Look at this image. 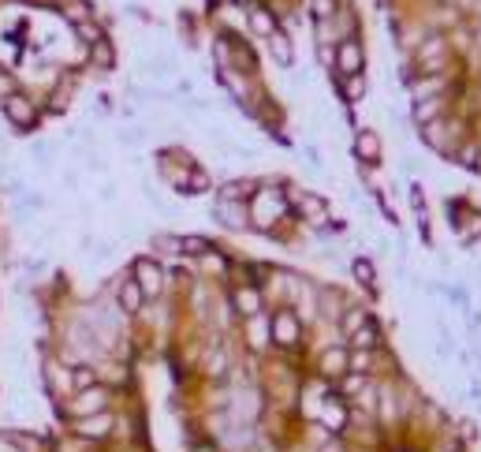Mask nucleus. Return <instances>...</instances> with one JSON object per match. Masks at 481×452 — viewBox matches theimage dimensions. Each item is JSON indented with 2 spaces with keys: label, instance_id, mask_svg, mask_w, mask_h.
<instances>
[{
  "label": "nucleus",
  "instance_id": "f257e3e1",
  "mask_svg": "<svg viewBox=\"0 0 481 452\" xmlns=\"http://www.w3.org/2000/svg\"><path fill=\"white\" fill-rule=\"evenodd\" d=\"M291 202L284 195V187H273L269 180H257V191L246 202V217H251V228L262 236H276V225L288 220Z\"/></svg>",
  "mask_w": 481,
  "mask_h": 452
},
{
  "label": "nucleus",
  "instance_id": "f03ea898",
  "mask_svg": "<svg viewBox=\"0 0 481 452\" xmlns=\"http://www.w3.org/2000/svg\"><path fill=\"white\" fill-rule=\"evenodd\" d=\"M269 337H273V348L276 352H299L306 344V321L299 318L295 307H273L269 310Z\"/></svg>",
  "mask_w": 481,
  "mask_h": 452
},
{
  "label": "nucleus",
  "instance_id": "7ed1b4c3",
  "mask_svg": "<svg viewBox=\"0 0 481 452\" xmlns=\"http://www.w3.org/2000/svg\"><path fill=\"white\" fill-rule=\"evenodd\" d=\"M116 389H108V385H90V389H79V393H71L68 400H60V415L63 419H86V415H97V411H108V408H116Z\"/></svg>",
  "mask_w": 481,
  "mask_h": 452
},
{
  "label": "nucleus",
  "instance_id": "20e7f679",
  "mask_svg": "<svg viewBox=\"0 0 481 452\" xmlns=\"http://www.w3.org/2000/svg\"><path fill=\"white\" fill-rule=\"evenodd\" d=\"M68 433H71V437H79V441H86V445L108 449V441H112V433H116V408L86 415V419H71Z\"/></svg>",
  "mask_w": 481,
  "mask_h": 452
},
{
  "label": "nucleus",
  "instance_id": "39448f33",
  "mask_svg": "<svg viewBox=\"0 0 481 452\" xmlns=\"http://www.w3.org/2000/svg\"><path fill=\"white\" fill-rule=\"evenodd\" d=\"M131 276H135L138 288H142L146 303L161 299L164 288H168V270H164V262L157 254H138V258H131Z\"/></svg>",
  "mask_w": 481,
  "mask_h": 452
},
{
  "label": "nucleus",
  "instance_id": "423d86ee",
  "mask_svg": "<svg viewBox=\"0 0 481 452\" xmlns=\"http://www.w3.org/2000/svg\"><path fill=\"white\" fill-rule=\"evenodd\" d=\"M228 307H231V314L235 318H257V314H265V292H262V284H235V288L228 292Z\"/></svg>",
  "mask_w": 481,
  "mask_h": 452
},
{
  "label": "nucleus",
  "instance_id": "0eeeda50",
  "mask_svg": "<svg viewBox=\"0 0 481 452\" xmlns=\"http://www.w3.org/2000/svg\"><path fill=\"white\" fill-rule=\"evenodd\" d=\"M347 359H351L347 344H328L325 352L313 359V377H321L325 385H336L340 377L347 374Z\"/></svg>",
  "mask_w": 481,
  "mask_h": 452
},
{
  "label": "nucleus",
  "instance_id": "6e6552de",
  "mask_svg": "<svg viewBox=\"0 0 481 452\" xmlns=\"http://www.w3.org/2000/svg\"><path fill=\"white\" fill-rule=\"evenodd\" d=\"M351 153L362 161V169H381L384 161V142L373 127H358L355 138H351Z\"/></svg>",
  "mask_w": 481,
  "mask_h": 452
},
{
  "label": "nucleus",
  "instance_id": "1a4fd4ad",
  "mask_svg": "<svg viewBox=\"0 0 481 452\" xmlns=\"http://www.w3.org/2000/svg\"><path fill=\"white\" fill-rule=\"evenodd\" d=\"M209 217L217 220L224 232H246L251 228V217H246V202H228V198H213Z\"/></svg>",
  "mask_w": 481,
  "mask_h": 452
},
{
  "label": "nucleus",
  "instance_id": "9d476101",
  "mask_svg": "<svg viewBox=\"0 0 481 452\" xmlns=\"http://www.w3.org/2000/svg\"><path fill=\"white\" fill-rule=\"evenodd\" d=\"M336 75H362L366 71V45L358 38H344L336 41Z\"/></svg>",
  "mask_w": 481,
  "mask_h": 452
},
{
  "label": "nucleus",
  "instance_id": "9b49d317",
  "mask_svg": "<svg viewBox=\"0 0 481 452\" xmlns=\"http://www.w3.org/2000/svg\"><path fill=\"white\" fill-rule=\"evenodd\" d=\"M4 120L15 127V131H30V127L38 124V105H34V97L12 94L4 101Z\"/></svg>",
  "mask_w": 481,
  "mask_h": 452
},
{
  "label": "nucleus",
  "instance_id": "f8f14e48",
  "mask_svg": "<svg viewBox=\"0 0 481 452\" xmlns=\"http://www.w3.org/2000/svg\"><path fill=\"white\" fill-rule=\"evenodd\" d=\"M116 307H119V314H142V310H146V295L135 284L131 273H124L116 281Z\"/></svg>",
  "mask_w": 481,
  "mask_h": 452
},
{
  "label": "nucleus",
  "instance_id": "ddd939ff",
  "mask_svg": "<svg viewBox=\"0 0 481 452\" xmlns=\"http://www.w3.org/2000/svg\"><path fill=\"white\" fill-rule=\"evenodd\" d=\"M332 86H336V97L344 101V105H362L366 94H369V79L366 71L362 75H332Z\"/></svg>",
  "mask_w": 481,
  "mask_h": 452
},
{
  "label": "nucleus",
  "instance_id": "4468645a",
  "mask_svg": "<svg viewBox=\"0 0 481 452\" xmlns=\"http://www.w3.org/2000/svg\"><path fill=\"white\" fill-rule=\"evenodd\" d=\"M451 94V75L440 71V75H418L411 79V101H425V97H448Z\"/></svg>",
  "mask_w": 481,
  "mask_h": 452
},
{
  "label": "nucleus",
  "instance_id": "2eb2a0df",
  "mask_svg": "<svg viewBox=\"0 0 481 452\" xmlns=\"http://www.w3.org/2000/svg\"><path fill=\"white\" fill-rule=\"evenodd\" d=\"M347 348L351 352H377V348H384V329L377 326V318H369L366 326H358L355 333L347 337Z\"/></svg>",
  "mask_w": 481,
  "mask_h": 452
},
{
  "label": "nucleus",
  "instance_id": "dca6fc26",
  "mask_svg": "<svg viewBox=\"0 0 481 452\" xmlns=\"http://www.w3.org/2000/svg\"><path fill=\"white\" fill-rule=\"evenodd\" d=\"M448 109H451V94L448 97H425V101H414L411 105V120L418 127H425V124H433V120H444Z\"/></svg>",
  "mask_w": 481,
  "mask_h": 452
},
{
  "label": "nucleus",
  "instance_id": "f3484780",
  "mask_svg": "<svg viewBox=\"0 0 481 452\" xmlns=\"http://www.w3.org/2000/svg\"><path fill=\"white\" fill-rule=\"evenodd\" d=\"M202 374H206L209 382H217V385H228V377H231V355H228L220 344H217V348L209 344L206 363H202Z\"/></svg>",
  "mask_w": 481,
  "mask_h": 452
},
{
  "label": "nucleus",
  "instance_id": "a211bd4d",
  "mask_svg": "<svg viewBox=\"0 0 481 452\" xmlns=\"http://www.w3.org/2000/svg\"><path fill=\"white\" fill-rule=\"evenodd\" d=\"M246 348L251 352H269L273 348V337H269V310L265 314H257V318H246Z\"/></svg>",
  "mask_w": 481,
  "mask_h": 452
},
{
  "label": "nucleus",
  "instance_id": "6ab92c4d",
  "mask_svg": "<svg viewBox=\"0 0 481 452\" xmlns=\"http://www.w3.org/2000/svg\"><path fill=\"white\" fill-rule=\"evenodd\" d=\"M228 270H231V262L217 251V247H209L206 254L194 258V273H198V276H224Z\"/></svg>",
  "mask_w": 481,
  "mask_h": 452
},
{
  "label": "nucleus",
  "instance_id": "aec40b11",
  "mask_svg": "<svg viewBox=\"0 0 481 452\" xmlns=\"http://www.w3.org/2000/svg\"><path fill=\"white\" fill-rule=\"evenodd\" d=\"M257 191V180H224L217 187V198H228V202H251V195Z\"/></svg>",
  "mask_w": 481,
  "mask_h": 452
},
{
  "label": "nucleus",
  "instance_id": "412c9836",
  "mask_svg": "<svg viewBox=\"0 0 481 452\" xmlns=\"http://www.w3.org/2000/svg\"><path fill=\"white\" fill-rule=\"evenodd\" d=\"M351 276H355V284L366 288L369 295L377 292V262L373 258H355V262H351Z\"/></svg>",
  "mask_w": 481,
  "mask_h": 452
},
{
  "label": "nucleus",
  "instance_id": "4be33fe9",
  "mask_svg": "<svg viewBox=\"0 0 481 452\" xmlns=\"http://www.w3.org/2000/svg\"><path fill=\"white\" fill-rule=\"evenodd\" d=\"M269 53L276 60V68H291L295 64V49H291V38L284 30H273L269 34Z\"/></svg>",
  "mask_w": 481,
  "mask_h": 452
},
{
  "label": "nucleus",
  "instance_id": "5701e85b",
  "mask_svg": "<svg viewBox=\"0 0 481 452\" xmlns=\"http://www.w3.org/2000/svg\"><path fill=\"white\" fill-rule=\"evenodd\" d=\"M90 60H94V68L101 71H112L116 68V49H112V41H97V45H90Z\"/></svg>",
  "mask_w": 481,
  "mask_h": 452
},
{
  "label": "nucleus",
  "instance_id": "b1692460",
  "mask_svg": "<svg viewBox=\"0 0 481 452\" xmlns=\"http://www.w3.org/2000/svg\"><path fill=\"white\" fill-rule=\"evenodd\" d=\"M246 26H254L257 34H262V38H269V34L276 30V23H273V15L265 12V8H251V23Z\"/></svg>",
  "mask_w": 481,
  "mask_h": 452
},
{
  "label": "nucleus",
  "instance_id": "393cba45",
  "mask_svg": "<svg viewBox=\"0 0 481 452\" xmlns=\"http://www.w3.org/2000/svg\"><path fill=\"white\" fill-rule=\"evenodd\" d=\"M75 34H79V41H86V45H97V41H105V30H101L97 23H90V19L75 23Z\"/></svg>",
  "mask_w": 481,
  "mask_h": 452
},
{
  "label": "nucleus",
  "instance_id": "a878e982",
  "mask_svg": "<svg viewBox=\"0 0 481 452\" xmlns=\"http://www.w3.org/2000/svg\"><path fill=\"white\" fill-rule=\"evenodd\" d=\"M310 12H313V19H317V23H328L340 8H336V0H310Z\"/></svg>",
  "mask_w": 481,
  "mask_h": 452
},
{
  "label": "nucleus",
  "instance_id": "bb28decb",
  "mask_svg": "<svg viewBox=\"0 0 481 452\" xmlns=\"http://www.w3.org/2000/svg\"><path fill=\"white\" fill-rule=\"evenodd\" d=\"M12 94H15V90H12V75H4V71H0V105H4Z\"/></svg>",
  "mask_w": 481,
  "mask_h": 452
},
{
  "label": "nucleus",
  "instance_id": "cd10ccee",
  "mask_svg": "<svg viewBox=\"0 0 481 452\" xmlns=\"http://www.w3.org/2000/svg\"><path fill=\"white\" fill-rule=\"evenodd\" d=\"M116 198H119L116 183H105V187H101V202H116Z\"/></svg>",
  "mask_w": 481,
  "mask_h": 452
},
{
  "label": "nucleus",
  "instance_id": "c85d7f7f",
  "mask_svg": "<svg viewBox=\"0 0 481 452\" xmlns=\"http://www.w3.org/2000/svg\"><path fill=\"white\" fill-rule=\"evenodd\" d=\"M470 247H478V251H481V236H478V239H474V243H470Z\"/></svg>",
  "mask_w": 481,
  "mask_h": 452
},
{
  "label": "nucleus",
  "instance_id": "c756f323",
  "mask_svg": "<svg viewBox=\"0 0 481 452\" xmlns=\"http://www.w3.org/2000/svg\"><path fill=\"white\" fill-rule=\"evenodd\" d=\"M478 172H481V169H478Z\"/></svg>",
  "mask_w": 481,
  "mask_h": 452
}]
</instances>
